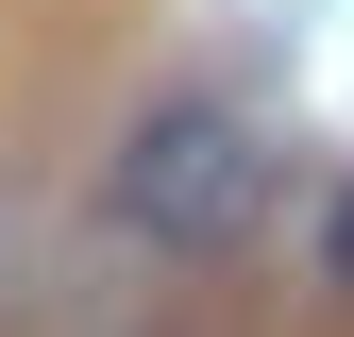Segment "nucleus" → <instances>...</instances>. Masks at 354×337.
I'll use <instances>...</instances> for the list:
<instances>
[{
    "instance_id": "1",
    "label": "nucleus",
    "mask_w": 354,
    "mask_h": 337,
    "mask_svg": "<svg viewBox=\"0 0 354 337\" xmlns=\"http://www.w3.org/2000/svg\"><path fill=\"white\" fill-rule=\"evenodd\" d=\"M102 220L136 236V253H236L253 220H270V135H253L236 102H152L136 135H118V168H102Z\"/></svg>"
},
{
    "instance_id": "2",
    "label": "nucleus",
    "mask_w": 354,
    "mask_h": 337,
    "mask_svg": "<svg viewBox=\"0 0 354 337\" xmlns=\"http://www.w3.org/2000/svg\"><path fill=\"white\" fill-rule=\"evenodd\" d=\"M321 270H337V287H354V186H337V202H321Z\"/></svg>"
}]
</instances>
